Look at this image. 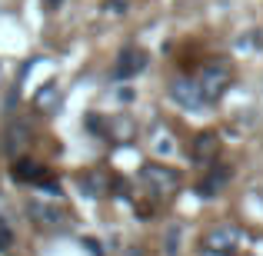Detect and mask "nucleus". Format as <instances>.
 <instances>
[{"label": "nucleus", "mask_w": 263, "mask_h": 256, "mask_svg": "<svg viewBox=\"0 0 263 256\" xmlns=\"http://www.w3.org/2000/svg\"><path fill=\"white\" fill-rule=\"evenodd\" d=\"M143 67H147V53L137 50V47H127V50L117 57V67H114V77L123 80V77H134V73H140Z\"/></svg>", "instance_id": "nucleus-5"}, {"label": "nucleus", "mask_w": 263, "mask_h": 256, "mask_svg": "<svg viewBox=\"0 0 263 256\" xmlns=\"http://www.w3.org/2000/svg\"><path fill=\"white\" fill-rule=\"evenodd\" d=\"M30 213L40 220L44 226H64V213L57 206H44V203H30Z\"/></svg>", "instance_id": "nucleus-7"}, {"label": "nucleus", "mask_w": 263, "mask_h": 256, "mask_svg": "<svg viewBox=\"0 0 263 256\" xmlns=\"http://www.w3.org/2000/svg\"><path fill=\"white\" fill-rule=\"evenodd\" d=\"M123 256H143L140 246H130V250H123Z\"/></svg>", "instance_id": "nucleus-10"}, {"label": "nucleus", "mask_w": 263, "mask_h": 256, "mask_svg": "<svg viewBox=\"0 0 263 256\" xmlns=\"http://www.w3.org/2000/svg\"><path fill=\"white\" fill-rule=\"evenodd\" d=\"M247 240V233L240 230V226H230V223H223V226H213L210 233H206V240H203V246L210 253H230V250H237L240 243Z\"/></svg>", "instance_id": "nucleus-2"}, {"label": "nucleus", "mask_w": 263, "mask_h": 256, "mask_svg": "<svg viewBox=\"0 0 263 256\" xmlns=\"http://www.w3.org/2000/svg\"><path fill=\"white\" fill-rule=\"evenodd\" d=\"M217 150H220V140L213 133H200L197 143H193V160L206 163V160H217Z\"/></svg>", "instance_id": "nucleus-6"}, {"label": "nucleus", "mask_w": 263, "mask_h": 256, "mask_svg": "<svg viewBox=\"0 0 263 256\" xmlns=\"http://www.w3.org/2000/svg\"><path fill=\"white\" fill-rule=\"evenodd\" d=\"M170 96H174V100H177L183 110H200V107L206 103L200 80H190V77H177L174 84H170Z\"/></svg>", "instance_id": "nucleus-4"}, {"label": "nucleus", "mask_w": 263, "mask_h": 256, "mask_svg": "<svg viewBox=\"0 0 263 256\" xmlns=\"http://www.w3.org/2000/svg\"><path fill=\"white\" fill-rule=\"evenodd\" d=\"M180 223H170L167 233H163V250H167V256H177L180 253Z\"/></svg>", "instance_id": "nucleus-9"}, {"label": "nucleus", "mask_w": 263, "mask_h": 256, "mask_svg": "<svg viewBox=\"0 0 263 256\" xmlns=\"http://www.w3.org/2000/svg\"><path fill=\"white\" fill-rule=\"evenodd\" d=\"M197 80H200V87H203V96H206V100H217V96L230 87L233 70H230V64H227V60H210V64L200 70Z\"/></svg>", "instance_id": "nucleus-1"}, {"label": "nucleus", "mask_w": 263, "mask_h": 256, "mask_svg": "<svg viewBox=\"0 0 263 256\" xmlns=\"http://www.w3.org/2000/svg\"><path fill=\"white\" fill-rule=\"evenodd\" d=\"M143 180H147L150 190L160 193V196H170V193L180 190V173L163 167V163H147V167H143Z\"/></svg>", "instance_id": "nucleus-3"}, {"label": "nucleus", "mask_w": 263, "mask_h": 256, "mask_svg": "<svg viewBox=\"0 0 263 256\" xmlns=\"http://www.w3.org/2000/svg\"><path fill=\"white\" fill-rule=\"evenodd\" d=\"M227 180H230V170H227V167H213V170H210V176H206V180H203V186H200V190H203V196H210L213 190H220Z\"/></svg>", "instance_id": "nucleus-8"}]
</instances>
